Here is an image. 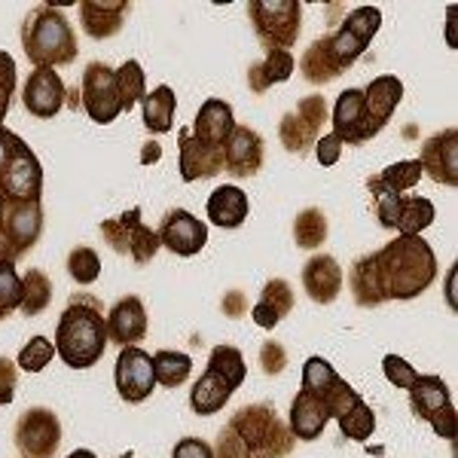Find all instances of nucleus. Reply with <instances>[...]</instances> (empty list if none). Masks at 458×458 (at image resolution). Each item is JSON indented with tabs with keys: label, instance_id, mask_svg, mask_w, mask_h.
<instances>
[{
	"label": "nucleus",
	"instance_id": "nucleus-20",
	"mask_svg": "<svg viewBox=\"0 0 458 458\" xmlns=\"http://www.w3.org/2000/svg\"><path fill=\"white\" fill-rule=\"evenodd\" d=\"M263 168V138L250 125L235 123L233 135L224 144V172L233 177H254Z\"/></svg>",
	"mask_w": 458,
	"mask_h": 458
},
{
	"label": "nucleus",
	"instance_id": "nucleus-17",
	"mask_svg": "<svg viewBox=\"0 0 458 458\" xmlns=\"http://www.w3.org/2000/svg\"><path fill=\"white\" fill-rule=\"evenodd\" d=\"M330 123H334V131L330 135L336 138L339 144H364V141H373L376 138V129L367 120V110H364V89H345L339 95L334 114H330Z\"/></svg>",
	"mask_w": 458,
	"mask_h": 458
},
{
	"label": "nucleus",
	"instance_id": "nucleus-51",
	"mask_svg": "<svg viewBox=\"0 0 458 458\" xmlns=\"http://www.w3.org/2000/svg\"><path fill=\"white\" fill-rule=\"evenodd\" d=\"M315 153H318V162H321L324 168H330V165H336L339 157H343V144H339L334 135H324L315 141Z\"/></svg>",
	"mask_w": 458,
	"mask_h": 458
},
{
	"label": "nucleus",
	"instance_id": "nucleus-22",
	"mask_svg": "<svg viewBox=\"0 0 458 458\" xmlns=\"http://www.w3.org/2000/svg\"><path fill=\"white\" fill-rule=\"evenodd\" d=\"M177 144H181V177L187 183L196 181H208V177L224 172V150L220 147H208L202 141H196L190 135V129H181L177 135Z\"/></svg>",
	"mask_w": 458,
	"mask_h": 458
},
{
	"label": "nucleus",
	"instance_id": "nucleus-58",
	"mask_svg": "<svg viewBox=\"0 0 458 458\" xmlns=\"http://www.w3.org/2000/svg\"><path fill=\"white\" fill-rule=\"evenodd\" d=\"M120 458H135V453H123Z\"/></svg>",
	"mask_w": 458,
	"mask_h": 458
},
{
	"label": "nucleus",
	"instance_id": "nucleus-44",
	"mask_svg": "<svg viewBox=\"0 0 458 458\" xmlns=\"http://www.w3.org/2000/svg\"><path fill=\"white\" fill-rule=\"evenodd\" d=\"M68 276L77 284H92L101 276V257L92 248H73L68 254Z\"/></svg>",
	"mask_w": 458,
	"mask_h": 458
},
{
	"label": "nucleus",
	"instance_id": "nucleus-54",
	"mask_svg": "<svg viewBox=\"0 0 458 458\" xmlns=\"http://www.w3.org/2000/svg\"><path fill=\"white\" fill-rule=\"evenodd\" d=\"M159 157H162V147L157 141H147V147L141 150V162H144V165H153V162H159Z\"/></svg>",
	"mask_w": 458,
	"mask_h": 458
},
{
	"label": "nucleus",
	"instance_id": "nucleus-41",
	"mask_svg": "<svg viewBox=\"0 0 458 458\" xmlns=\"http://www.w3.org/2000/svg\"><path fill=\"white\" fill-rule=\"evenodd\" d=\"M339 379H343V376L330 367V360L318 358V354L302 364V388H306V391H315V394L327 397Z\"/></svg>",
	"mask_w": 458,
	"mask_h": 458
},
{
	"label": "nucleus",
	"instance_id": "nucleus-55",
	"mask_svg": "<svg viewBox=\"0 0 458 458\" xmlns=\"http://www.w3.org/2000/svg\"><path fill=\"white\" fill-rule=\"evenodd\" d=\"M64 105H68L71 110L80 107V89H68V98H64Z\"/></svg>",
	"mask_w": 458,
	"mask_h": 458
},
{
	"label": "nucleus",
	"instance_id": "nucleus-15",
	"mask_svg": "<svg viewBox=\"0 0 458 458\" xmlns=\"http://www.w3.org/2000/svg\"><path fill=\"white\" fill-rule=\"evenodd\" d=\"M43 196V165L28 144L13 153L6 172L0 174V199L4 202H40Z\"/></svg>",
	"mask_w": 458,
	"mask_h": 458
},
{
	"label": "nucleus",
	"instance_id": "nucleus-26",
	"mask_svg": "<svg viewBox=\"0 0 458 458\" xmlns=\"http://www.w3.org/2000/svg\"><path fill=\"white\" fill-rule=\"evenodd\" d=\"M233 129H235L233 105H229V101H220V98H208L202 107H199L190 135H193L196 141L224 150V144H226V138L233 135Z\"/></svg>",
	"mask_w": 458,
	"mask_h": 458
},
{
	"label": "nucleus",
	"instance_id": "nucleus-3",
	"mask_svg": "<svg viewBox=\"0 0 458 458\" xmlns=\"http://www.w3.org/2000/svg\"><path fill=\"white\" fill-rule=\"evenodd\" d=\"M105 306L92 293H73L55 327V354L71 370H89L107 352Z\"/></svg>",
	"mask_w": 458,
	"mask_h": 458
},
{
	"label": "nucleus",
	"instance_id": "nucleus-53",
	"mask_svg": "<svg viewBox=\"0 0 458 458\" xmlns=\"http://www.w3.org/2000/svg\"><path fill=\"white\" fill-rule=\"evenodd\" d=\"M224 312L226 318H242L248 312V300H245V293L242 291H229L226 297H224Z\"/></svg>",
	"mask_w": 458,
	"mask_h": 458
},
{
	"label": "nucleus",
	"instance_id": "nucleus-5",
	"mask_svg": "<svg viewBox=\"0 0 458 458\" xmlns=\"http://www.w3.org/2000/svg\"><path fill=\"white\" fill-rule=\"evenodd\" d=\"M248 367L245 354L235 345H214L208 354V367L196 379V386L190 388V410L196 416H214L226 406L229 397L235 394V388L245 382Z\"/></svg>",
	"mask_w": 458,
	"mask_h": 458
},
{
	"label": "nucleus",
	"instance_id": "nucleus-37",
	"mask_svg": "<svg viewBox=\"0 0 458 458\" xmlns=\"http://www.w3.org/2000/svg\"><path fill=\"white\" fill-rule=\"evenodd\" d=\"M21 287H25V293H21V309H19L21 315L34 318L53 302V282H49L47 272L28 269L25 278H21Z\"/></svg>",
	"mask_w": 458,
	"mask_h": 458
},
{
	"label": "nucleus",
	"instance_id": "nucleus-56",
	"mask_svg": "<svg viewBox=\"0 0 458 458\" xmlns=\"http://www.w3.org/2000/svg\"><path fill=\"white\" fill-rule=\"evenodd\" d=\"M68 458H98V455H95L92 449H73Z\"/></svg>",
	"mask_w": 458,
	"mask_h": 458
},
{
	"label": "nucleus",
	"instance_id": "nucleus-12",
	"mask_svg": "<svg viewBox=\"0 0 458 458\" xmlns=\"http://www.w3.org/2000/svg\"><path fill=\"white\" fill-rule=\"evenodd\" d=\"M379 28H382V13L376 10V6H358V10H352L349 16H345L343 28H336V31L330 34V47H334L336 62L349 71L352 64L370 49Z\"/></svg>",
	"mask_w": 458,
	"mask_h": 458
},
{
	"label": "nucleus",
	"instance_id": "nucleus-40",
	"mask_svg": "<svg viewBox=\"0 0 458 458\" xmlns=\"http://www.w3.org/2000/svg\"><path fill=\"white\" fill-rule=\"evenodd\" d=\"M373 181L379 187L391 190V193H406V190H412L422 181V165H419V159H401L394 165H388L386 172L373 174Z\"/></svg>",
	"mask_w": 458,
	"mask_h": 458
},
{
	"label": "nucleus",
	"instance_id": "nucleus-48",
	"mask_svg": "<svg viewBox=\"0 0 458 458\" xmlns=\"http://www.w3.org/2000/svg\"><path fill=\"white\" fill-rule=\"evenodd\" d=\"M287 367V352L282 345L276 343V339H269V343H263L260 349V370L266 376H278Z\"/></svg>",
	"mask_w": 458,
	"mask_h": 458
},
{
	"label": "nucleus",
	"instance_id": "nucleus-38",
	"mask_svg": "<svg viewBox=\"0 0 458 458\" xmlns=\"http://www.w3.org/2000/svg\"><path fill=\"white\" fill-rule=\"evenodd\" d=\"M349 284H352V297H354V302H358V306H364V309L382 306V297H379V291H376V282H373L370 254L358 257V260L352 263Z\"/></svg>",
	"mask_w": 458,
	"mask_h": 458
},
{
	"label": "nucleus",
	"instance_id": "nucleus-14",
	"mask_svg": "<svg viewBox=\"0 0 458 458\" xmlns=\"http://www.w3.org/2000/svg\"><path fill=\"white\" fill-rule=\"evenodd\" d=\"M114 386L125 403H144L157 388V373H153V354H147L138 345L120 349L114 367Z\"/></svg>",
	"mask_w": 458,
	"mask_h": 458
},
{
	"label": "nucleus",
	"instance_id": "nucleus-29",
	"mask_svg": "<svg viewBox=\"0 0 458 458\" xmlns=\"http://www.w3.org/2000/svg\"><path fill=\"white\" fill-rule=\"evenodd\" d=\"M297 68H300L302 77H306V83H312V86H327V83H334L336 77H343V73H345L343 64L336 62L334 47H330V34L318 37L312 47L302 53Z\"/></svg>",
	"mask_w": 458,
	"mask_h": 458
},
{
	"label": "nucleus",
	"instance_id": "nucleus-7",
	"mask_svg": "<svg viewBox=\"0 0 458 458\" xmlns=\"http://www.w3.org/2000/svg\"><path fill=\"white\" fill-rule=\"evenodd\" d=\"M101 235H105L107 248L116 250L123 257H131L138 266L150 263L157 257L159 235L141 220V208H131L120 214V217H107L101 220Z\"/></svg>",
	"mask_w": 458,
	"mask_h": 458
},
{
	"label": "nucleus",
	"instance_id": "nucleus-1",
	"mask_svg": "<svg viewBox=\"0 0 458 458\" xmlns=\"http://www.w3.org/2000/svg\"><path fill=\"white\" fill-rule=\"evenodd\" d=\"M373 282L382 302L416 300L437 278V254L422 235H397L370 254Z\"/></svg>",
	"mask_w": 458,
	"mask_h": 458
},
{
	"label": "nucleus",
	"instance_id": "nucleus-43",
	"mask_svg": "<svg viewBox=\"0 0 458 458\" xmlns=\"http://www.w3.org/2000/svg\"><path fill=\"white\" fill-rule=\"evenodd\" d=\"M53 358H55V345L49 343L47 336H31L25 345H21L16 360L25 373H40V370H47Z\"/></svg>",
	"mask_w": 458,
	"mask_h": 458
},
{
	"label": "nucleus",
	"instance_id": "nucleus-2",
	"mask_svg": "<svg viewBox=\"0 0 458 458\" xmlns=\"http://www.w3.org/2000/svg\"><path fill=\"white\" fill-rule=\"evenodd\" d=\"M293 443L297 440L276 416V406L250 403L229 416L214 446V458H287Z\"/></svg>",
	"mask_w": 458,
	"mask_h": 458
},
{
	"label": "nucleus",
	"instance_id": "nucleus-19",
	"mask_svg": "<svg viewBox=\"0 0 458 458\" xmlns=\"http://www.w3.org/2000/svg\"><path fill=\"white\" fill-rule=\"evenodd\" d=\"M422 174L431 177L434 183L443 187H455L458 183V129H443L431 135L422 144V157H419Z\"/></svg>",
	"mask_w": 458,
	"mask_h": 458
},
{
	"label": "nucleus",
	"instance_id": "nucleus-16",
	"mask_svg": "<svg viewBox=\"0 0 458 458\" xmlns=\"http://www.w3.org/2000/svg\"><path fill=\"white\" fill-rule=\"evenodd\" d=\"M159 245L168 248L177 257H196L199 250L208 242V226L196 217V214L183 211V208H172L162 214V224L157 229Z\"/></svg>",
	"mask_w": 458,
	"mask_h": 458
},
{
	"label": "nucleus",
	"instance_id": "nucleus-24",
	"mask_svg": "<svg viewBox=\"0 0 458 458\" xmlns=\"http://www.w3.org/2000/svg\"><path fill=\"white\" fill-rule=\"evenodd\" d=\"M330 422L327 401L315 391L300 388L291 401V434L293 440H318L324 434V428Z\"/></svg>",
	"mask_w": 458,
	"mask_h": 458
},
{
	"label": "nucleus",
	"instance_id": "nucleus-21",
	"mask_svg": "<svg viewBox=\"0 0 458 458\" xmlns=\"http://www.w3.org/2000/svg\"><path fill=\"white\" fill-rule=\"evenodd\" d=\"M105 321H107V339L120 345V349H125V345H138L147 336V327H150L147 309L138 297L116 300L114 306H110Z\"/></svg>",
	"mask_w": 458,
	"mask_h": 458
},
{
	"label": "nucleus",
	"instance_id": "nucleus-39",
	"mask_svg": "<svg viewBox=\"0 0 458 458\" xmlns=\"http://www.w3.org/2000/svg\"><path fill=\"white\" fill-rule=\"evenodd\" d=\"M144 68L135 62V58H129V62L123 64L120 71H116V89H120V105H123V114H129L131 107L138 105V101H144Z\"/></svg>",
	"mask_w": 458,
	"mask_h": 458
},
{
	"label": "nucleus",
	"instance_id": "nucleus-32",
	"mask_svg": "<svg viewBox=\"0 0 458 458\" xmlns=\"http://www.w3.org/2000/svg\"><path fill=\"white\" fill-rule=\"evenodd\" d=\"M174 110H177V98H174L172 86H157L150 95H144V101H141L144 129L150 131V135H165V131H172Z\"/></svg>",
	"mask_w": 458,
	"mask_h": 458
},
{
	"label": "nucleus",
	"instance_id": "nucleus-33",
	"mask_svg": "<svg viewBox=\"0 0 458 458\" xmlns=\"http://www.w3.org/2000/svg\"><path fill=\"white\" fill-rule=\"evenodd\" d=\"M434 202L425 196H403L401 214H397L394 233L397 235H422V229L434 224Z\"/></svg>",
	"mask_w": 458,
	"mask_h": 458
},
{
	"label": "nucleus",
	"instance_id": "nucleus-52",
	"mask_svg": "<svg viewBox=\"0 0 458 458\" xmlns=\"http://www.w3.org/2000/svg\"><path fill=\"white\" fill-rule=\"evenodd\" d=\"M21 144H25V141H21L16 131H10L6 125H0V174L6 172V165H10V159H13V153H16Z\"/></svg>",
	"mask_w": 458,
	"mask_h": 458
},
{
	"label": "nucleus",
	"instance_id": "nucleus-4",
	"mask_svg": "<svg viewBox=\"0 0 458 458\" xmlns=\"http://www.w3.org/2000/svg\"><path fill=\"white\" fill-rule=\"evenodd\" d=\"M21 47L34 68L49 71L73 64V58L80 55L77 34H73L68 16L49 4H37L28 13L25 25H21Z\"/></svg>",
	"mask_w": 458,
	"mask_h": 458
},
{
	"label": "nucleus",
	"instance_id": "nucleus-57",
	"mask_svg": "<svg viewBox=\"0 0 458 458\" xmlns=\"http://www.w3.org/2000/svg\"><path fill=\"white\" fill-rule=\"evenodd\" d=\"M0 220H4V199H0Z\"/></svg>",
	"mask_w": 458,
	"mask_h": 458
},
{
	"label": "nucleus",
	"instance_id": "nucleus-36",
	"mask_svg": "<svg viewBox=\"0 0 458 458\" xmlns=\"http://www.w3.org/2000/svg\"><path fill=\"white\" fill-rule=\"evenodd\" d=\"M293 242L302 250H315L327 242V214L321 208H302L293 220Z\"/></svg>",
	"mask_w": 458,
	"mask_h": 458
},
{
	"label": "nucleus",
	"instance_id": "nucleus-50",
	"mask_svg": "<svg viewBox=\"0 0 458 458\" xmlns=\"http://www.w3.org/2000/svg\"><path fill=\"white\" fill-rule=\"evenodd\" d=\"M16 397V364L0 354V403H13Z\"/></svg>",
	"mask_w": 458,
	"mask_h": 458
},
{
	"label": "nucleus",
	"instance_id": "nucleus-27",
	"mask_svg": "<svg viewBox=\"0 0 458 458\" xmlns=\"http://www.w3.org/2000/svg\"><path fill=\"white\" fill-rule=\"evenodd\" d=\"M401 98H403V83L397 77H391V73H382V77H376L364 89V110H367V120L376 129V135L388 125L391 114L401 105Z\"/></svg>",
	"mask_w": 458,
	"mask_h": 458
},
{
	"label": "nucleus",
	"instance_id": "nucleus-42",
	"mask_svg": "<svg viewBox=\"0 0 458 458\" xmlns=\"http://www.w3.org/2000/svg\"><path fill=\"white\" fill-rule=\"evenodd\" d=\"M21 293H25V287H21V278L16 276V263L0 257V321L19 312Z\"/></svg>",
	"mask_w": 458,
	"mask_h": 458
},
{
	"label": "nucleus",
	"instance_id": "nucleus-6",
	"mask_svg": "<svg viewBox=\"0 0 458 458\" xmlns=\"http://www.w3.org/2000/svg\"><path fill=\"white\" fill-rule=\"evenodd\" d=\"M248 16L266 49H287L300 40V28H302L300 0H250Z\"/></svg>",
	"mask_w": 458,
	"mask_h": 458
},
{
	"label": "nucleus",
	"instance_id": "nucleus-28",
	"mask_svg": "<svg viewBox=\"0 0 458 458\" xmlns=\"http://www.w3.org/2000/svg\"><path fill=\"white\" fill-rule=\"evenodd\" d=\"M293 302H297L293 300V287L287 284L284 278H269L260 293V302L250 309V318H254L257 327L276 330L278 324L293 312Z\"/></svg>",
	"mask_w": 458,
	"mask_h": 458
},
{
	"label": "nucleus",
	"instance_id": "nucleus-35",
	"mask_svg": "<svg viewBox=\"0 0 458 458\" xmlns=\"http://www.w3.org/2000/svg\"><path fill=\"white\" fill-rule=\"evenodd\" d=\"M278 138H282L287 153L306 157V153L312 150L315 141H318V131L306 120H302L297 110H291V114H284L282 123H278Z\"/></svg>",
	"mask_w": 458,
	"mask_h": 458
},
{
	"label": "nucleus",
	"instance_id": "nucleus-31",
	"mask_svg": "<svg viewBox=\"0 0 458 458\" xmlns=\"http://www.w3.org/2000/svg\"><path fill=\"white\" fill-rule=\"evenodd\" d=\"M293 68H297V62H293L291 49H266L263 62H254L248 68V86H250V92L263 95L269 86L284 83V80L293 77Z\"/></svg>",
	"mask_w": 458,
	"mask_h": 458
},
{
	"label": "nucleus",
	"instance_id": "nucleus-23",
	"mask_svg": "<svg viewBox=\"0 0 458 458\" xmlns=\"http://www.w3.org/2000/svg\"><path fill=\"white\" fill-rule=\"evenodd\" d=\"M302 287H306L309 300L318 306H327L343 291V266L330 254H315L302 266Z\"/></svg>",
	"mask_w": 458,
	"mask_h": 458
},
{
	"label": "nucleus",
	"instance_id": "nucleus-13",
	"mask_svg": "<svg viewBox=\"0 0 458 458\" xmlns=\"http://www.w3.org/2000/svg\"><path fill=\"white\" fill-rule=\"evenodd\" d=\"M327 410H330V419H336L339 422V431L345 434L349 440H358V443H367L373 437L376 431V416L373 410L367 406L364 397L354 391L349 382L339 379L334 391H330L327 397Z\"/></svg>",
	"mask_w": 458,
	"mask_h": 458
},
{
	"label": "nucleus",
	"instance_id": "nucleus-47",
	"mask_svg": "<svg viewBox=\"0 0 458 458\" xmlns=\"http://www.w3.org/2000/svg\"><path fill=\"white\" fill-rule=\"evenodd\" d=\"M297 114L312 125L315 131H321L324 125L330 123V114H327V101H324V95H309V98H300L297 105Z\"/></svg>",
	"mask_w": 458,
	"mask_h": 458
},
{
	"label": "nucleus",
	"instance_id": "nucleus-25",
	"mask_svg": "<svg viewBox=\"0 0 458 458\" xmlns=\"http://www.w3.org/2000/svg\"><path fill=\"white\" fill-rule=\"evenodd\" d=\"M129 10V0H83L80 4V25L92 40H107V37L120 34Z\"/></svg>",
	"mask_w": 458,
	"mask_h": 458
},
{
	"label": "nucleus",
	"instance_id": "nucleus-18",
	"mask_svg": "<svg viewBox=\"0 0 458 458\" xmlns=\"http://www.w3.org/2000/svg\"><path fill=\"white\" fill-rule=\"evenodd\" d=\"M68 98V86L62 83L55 71L49 68H34L25 80V92H21V105L37 120H53L58 110L64 107Z\"/></svg>",
	"mask_w": 458,
	"mask_h": 458
},
{
	"label": "nucleus",
	"instance_id": "nucleus-46",
	"mask_svg": "<svg viewBox=\"0 0 458 458\" xmlns=\"http://www.w3.org/2000/svg\"><path fill=\"white\" fill-rule=\"evenodd\" d=\"M382 373H386V379L397 388H410L412 379L419 376L416 367H412L410 360H403L401 354H386V358H382Z\"/></svg>",
	"mask_w": 458,
	"mask_h": 458
},
{
	"label": "nucleus",
	"instance_id": "nucleus-34",
	"mask_svg": "<svg viewBox=\"0 0 458 458\" xmlns=\"http://www.w3.org/2000/svg\"><path fill=\"white\" fill-rule=\"evenodd\" d=\"M153 373H157V382L165 388H177L190 379L193 373V360H190L187 352H172V349H162L153 354Z\"/></svg>",
	"mask_w": 458,
	"mask_h": 458
},
{
	"label": "nucleus",
	"instance_id": "nucleus-30",
	"mask_svg": "<svg viewBox=\"0 0 458 458\" xmlns=\"http://www.w3.org/2000/svg\"><path fill=\"white\" fill-rule=\"evenodd\" d=\"M248 211V193L235 187V183H224L208 196V220L220 229H239L245 224Z\"/></svg>",
	"mask_w": 458,
	"mask_h": 458
},
{
	"label": "nucleus",
	"instance_id": "nucleus-11",
	"mask_svg": "<svg viewBox=\"0 0 458 458\" xmlns=\"http://www.w3.org/2000/svg\"><path fill=\"white\" fill-rule=\"evenodd\" d=\"M13 443L21 458H55L62 446V422L47 406H31L19 416Z\"/></svg>",
	"mask_w": 458,
	"mask_h": 458
},
{
	"label": "nucleus",
	"instance_id": "nucleus-8",
	"mask_svg": "<svg viewBox=\"0 0 458 458\" xmlns=\"http://www.w3.org/2000/svg\"><path fill=\"white\" fill-rule=\"evenodd\" d=\"M43 235V205L40 202H4L0 220V257L16 263L28 254Z\"/></svg>",
	"mask_w": 458,
	"mask_h": 458
},
{
	"label": "nucleus",
	"instance_id": "nucleus-45",
	"mask_svg": "<svg viewBox=\"0 0 458 458\" xmlns=\"http://www.w3.org/2000/svg\"><path fill=\"white\" fill-rule=\"evenodd\" d=\"M19 86V73H16V62H13L10 53H0V125H4L6 114H10L13 95H16Z\"/></svg>",
	"mask_w": 458,
	"mask_h": 458
},
{
	"label": "nucleus",
	"instance_id": "nucleus-10",
	"mask_svg": "<svg viewBox=\"0 0 458 458\" xmlns=\"http://www.w3.org/2000/svg\"><path fill=\"white\" fill-rule=\"evenodd\" d=\"M80 107L98 125H110L123 114L120 89H116V71L105 62H89L80 86Z\"/></svg>",
	"mask_w": 458,
	"mask_h": 458
},
{
	"label": "nucleus",
	"instance_id": "nucleus-9",
	"mask_svg": "<svg viewBox=\"0 0 458 458\" xmlns=\"http://www.w3.org/2000/svg\"><path fill=\"white\" fill-rule=\"evenodd\" d=\"M410 391V410L419 419H425L440 437L453 440L455 437V403L449 397V386L440 376H422L419 373L412 379Z\"/></svg>",
	"mask_w": 458,
	"mask_h": 458
},
{
	"label": "nucleus",
	"instance_id": "nucleus-49",
	"mask_svg": "<svg viewBox=\"0 0 458 458\" xmlns=\"http://www.w3.org/2000/svg\"><path fill=\"white\" fill-rule=\"evenodd\" d=\"M172 458H214V449L202 437H183L174 443Z\"/></svg>",
	"mask_w": 458,
	"mask_h": 458
}]
</instances>
